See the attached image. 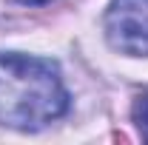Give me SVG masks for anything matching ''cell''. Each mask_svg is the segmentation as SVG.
<instances>
[{
    "label": "cell",
    "mask_w": 148,
    "mask_h": 145,
    "mask_svg": "<svg viewBox=\"0 0 148 145\" xmlns=\"http://www.w3.org/2000/svg\"><path fill=\"white\" fill-rule=\"evenodd\" d=\"M134 120H137L140 134L148 140V94H143V97L137 100V105H134Z\"/></svg>",
    "instance_id": "3"
},
{
    "label": "cell",
    "mask_w": 148,
    "mask_h": 145,
    "mask_svg": "<svg viewBox=\"0 0 148 145\" xmlns=\"http://www.w3.org/2000/svg\"><path fill=\"white\" fill-rule=\"evenodd\" d=\"M106 37L123 54L148 57V0H111Z\"/></svg>",
    "instance_id": "2"
},
{
    "label": "cell",
    "mask_w": 148,
    "mask_h": 145,
    "mask_svg": "<svg viewBox=\"0 0 148 145\" xmlns=\"http://www.w3.org/2000/svg\"><path fill=\"white\" fill-rule=\"evenodd\" d=\"M20 6H43V3H49V0H17Z\"/></svg>",
    "instance_id": "4"
},
{
    "label": "cell",
    "mask_w": 148,
    "mask_h": 145,
    "mask_svg": "<svg viewBox=\"0 0 148 145\" xmlns=\"http://www.w3.org/2000/svg\"><path fill=\"white\" fill-rule=\"evenodd\" d=\"M69 111L60 66L43 57L0 51V125L37 131Z\"/></svg>",
    "instance_id": "1"
}]
</instances>
